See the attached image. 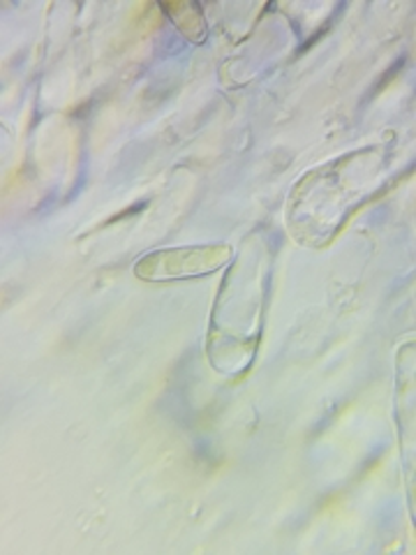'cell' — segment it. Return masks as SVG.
I'll return each instance as SVG.
<instances>
[{"label":"cell","mask_w":416,"mask_h":555,"mask_svg":"<svg viewBox=\"0 0 416 555\" xmlns=\"http://www.w3.org/2000/svg\"><path fill=\"white\" fill-rule=\"evenodd\" d=\"M169 255L173 259H162L160 255L146 257V262L136 269L139 275H144L146 281H165V278H177V275H199L197 269H193V264L211 273L227 262L230 250L193 248V250H173Z\"/></svg>","instance_id":"1"}]
</instances>
